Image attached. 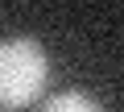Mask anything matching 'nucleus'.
Segmentation results:
<instances>
[{
    "instance_id": "f257e3e1",
    "label": "nucleus",
    "mask_w": 124,
    "mask_h": 112,
    "mask_svg": "<svg viewBox=\"0 0 124 112\" xmlns=\"http://www.w3.org/2000/svg\"><path fill=\"white\" fill-rule=\"evenodd\" d=\"M46 87V50L29 37L0 42V108L17 112Z\"/></svg>"
},
{
    "instance_id": "f03ea898",
    "label": "nucleus",
    "mask_w": 124,
    "mask_h": 112,
    "mask_svg": "<svg viewBox=\"0 0 124 112\" xmlns=\"http://www.w3.org/2000/svg\"><path fill=\"white\" fill-rule=\"evenodd\" d=\"M41 112H103L91 95H83V91H62V95H54Z\"/></svg>"
}]
</instances>
